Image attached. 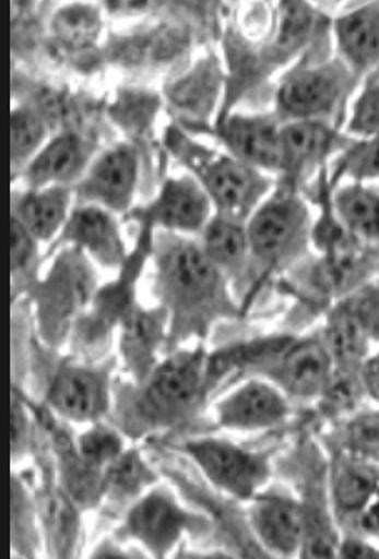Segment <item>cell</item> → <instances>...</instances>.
I'll use <instances>...</instances> for the list:
<instances>
[{
  "label": "cell",
  "mask_w": 379,
  "mask_h": 559,
  "mask_svg": "<svg viewBox=\"0 0 379 559\" xmlns=\"http://www.w3.org/2000/svg\"><path fill=\"white\" fill-rule=\"evenodd\" d=\"M35 425L37 419L28 405L27 396L14 389V396H12V460L14 463L34 451L35 438H37Z\"/></svg>",
  "instance_id": "cell-33"
},
{
  "label": "cell",
  "mask_w": 379,
  "mask_h": 559,
  "mask_svg": "<svg viewBox=\"0 0 379 559\" xmlns=\"http://www.w3.org/2000/svg\"><path fill=\"white\" fill-rule=\"evenodd\" d=\"M185 453L222 493L250 501L272 476L269 454L250 451L220 438H200L185 444Z\"/></svg>",
  "instance_id": "cell-6"
},
{
  "label": "cell",
  "mask_w": 379,
  "mask_h": 559,
  "mask_svg": "<svg viewBox=\"0 0 379 559\" xmlns=\"http://www.w3.org/2000/svg\"><path fill=\"white\" fill-rule=\"evenodd\" d=\"M202 249L213 265L225 276H240L245 273L250 255L247 227L244 222L213 215L202 231Z\"/></svg>",
  "instance_id": "cell-24"
},
{
  "label": "cell",
  "mask_w": 379,
  "mask_h": 559,
  "mask_svg": "<svg viewBox=\"0 0 379 559\" xmlns=\"http://www.w3.org/2000/svg\"><path fill=\"white\" fill-rule=\"evenodd\" d=\"M362 380L363 384H365V390H368L372 396L379 400V357L372 358L369 364L365 365Z\"/></svg>",
  "instance_id": "cell-39"
},
{
  "label": "cell",
  "mask_w": 379,
  "mask_h": 559,
  "mask_svg": "<svg viewBox=\"0 0 379 559\" xmlns=\"http://www.w3.org/2000/svg\"><path fill=\"white\" fill-rule=\"evenodd\" d=\"M310 217L301 199L279 192L264 200L247 222L250 255L258 266L273 270L292 260L307 241Z\"/></svg>",
  "instance_id": "cell-5"
},
{
  "label": "cell",
  "mask_w": 379,
  "mask_h": 559,
  "mask_svg": "<svg viewBox=\"0 0 379 559\" xmlns=\"http://www.w3.org/2000/svg\"><path fill=\"white\" fill-rule=\"evenodd\" d=\"M157 107V98L145 92H126L114 107V112L117 122L122 123L123 129L132 130L140 135L149 129Z\"/></svg>",
  "instance_id": "cell-32"
},
{
  "label": "cell",
  "mask_w": 379,
  "mask_h": 559,
  "mask_svg": "<svg viewBox=\"0 0 379 559\" xmlns=\"http://www.w3.org/2000/svg\"><path fill=\"white\" fill-rule=\"evenodd\" d=\"M218 135L238 160L261 171H283L282 129L269 117H232Z\"/></svg>",
  "instance_id": "cell-20"
},
{
  "label": "cell",
  "mask_w": 379,
  "mask_h": 559,
  "mask_svg": "<svg viewBox=\"0 0 379 559\" xmlns=\"http://www.w3.org/2000/svg\"><path fill=\"white\" fill-rule=\"evenodd\" d=\"M288 415V396L267 378L245 381L215 406L218 427L234 431L279 427Z\"/></svg>",
  "instance_id": "cell-14"
},
{
  "label": "cell",
  "mask_w": 379,
  "mask_h": 559,
  "mask_svg": "<svg viewBox=\"0 0 379 559\" xmlns=\"http://www.w3.org/2000/svg\"><path fill=\"white\" fill-rule=\"evenodd\" d=\"M337 136L320 120H295L282 127L283 171L299 175L305 168L323 160L336 144Z\"/></svg>",
  "instance_id": "cell-23"
},
{
  "label": "cell",
  "mask_w": 379,
  "mask_h": 559,
  "mask_svg": "<svg viewBox=\"0 0 379 559\" xmlns=\"http://www.w3.org/2000/svg\"><path fill=\"white\" fill-rule=\"evenodd\" d=\"M199 523L200 518L185 510L167 489L154 486L129 508L122 533L155 558H165Z\"/></svg>",
  "instance_id": "cell-9"
},
{
  "label": "cell",
  "mask_w": 379,
  "mask_h": 559,
  "mask_svg": "<svg viewBox=\"0 0 379 559\" xmlns=\"http://www.w3.org/2000/svg\"><path fill=\"white\" fill-rule=\"evenodd\" d=\"M120 357L137 384L143 383L158 367L157 354L170 333V319L164 307L146 308L133 304L120 322Z\"/></svg>",
  "instance_id": "cell-17"
},
{
  "label": "cell",
  "mask_w": 379,
  "mask_h": 559,
  "mask_svg": "<svg viewBox=\"0 0 379 559\" xmlns=\"http://www.w3.org/2000/svg\"><path fill=\"white\" fill-rule=\"evenodd\" d=\"M333 371L323 340L307 338L292 340L263 374L288 399L311 400L321 399Z\"/></svg>",
  "instance_id": "cell-13"
},
{
  "label": "cell",
  "mask_w": 379,
  "mask_h": 559,
  "mask_svg": "<svg viewBox=\"0 0 379 559\" xmlns=\"http://www.w3.org/2000/svg\"><path fill=\"white\" fill-rule=\"evenodd\" d=\"M334 214L355 240H379V195L355 183L337 190Z\"/></svg>",
  "instance_id": "cell-26"
},
{
  "label": "cell",
  "mask_w": 379,
  "mask_h": 559,
  "mask_svg": "<svg viewBox=\"0 0 379 559\" xmlns=\"http://www.w3.org/2000/svg\"><path fill=\"white\" fill-rule=\"evenodd\" d=\"M102 25V12L92 4L63 5L52 19L56 39L72 49L92 46L100 37Z\"/></svg>",
  "instance_id": "cell-29"
},
{
  "label": "cell",
  "mask_w": 379,
  "mask_h": 559,
  "mask_svg": "<svg viewBox=\"0 0 379 559\" xmlns=\"http://www.w3.org/2000/svg\"><path fill=\"white\" fill-rule=\"evenodd\" d=\"M157 485V475L137 450H126L104 469V500L117 507H132Z\"/></svg>",
  "instance_id": "cell-25"
},
{
  "label": "cell",
  "mask_w": 379,
  "mask_h": 559,
  "mask_svg": "<svg viewBox=\"0 0 379 559\" xmlns=\"http://www.w3.org/2000/svg\"><path fill=\"white\" fill-rule=\"evenodd\" d=\"M337 46L350 66L365 67L379 62V4L363 5L334 24Z\"/></svg>",
  "instance_id": "cell-22"
},
{
  "label": "cell",
  "mask_w": 379,
  "mask_h": 559,
  "mask_svg": "<svg viewBox=\"0 0 379 559\" xmlns=\"http://www.w3.org/2000/svg\"><path fill=\"white\" fill-rule=\"evenodd\" d=\"M94 157V147L81 133L63 132L54 136L24 168L28 189L63 186L81 182Z\"/></svg>",
  "instance_id": "cell-18"
},
{
  "label": "cell",
  "mask_w": 379,
  "mask_h": 559,
  "mask_svg": "<svg viewBox=\"0 0 379 559\" xmlns=\"http://www.w3.org/2000/svg\"><path fill=\"white\" fill-rule=\"evenodd\" d=\"M330 498L334 518L348 535L379 536V469L371 462L340 451L331 462Z\"/></svg>",
  "instance_id": "cell-7"
},
{
  "label": "cell",
  "mask_w": 379,
  "mask_h": 559,
  "mask_svg": "<svg viewBox=\"0 0 379 559\" xmlns=\"http://www.w3.org/2000/svg\"><path fill=\"white\" fill-rule=\"evenodd\" d=\"M12 276H14V284L17 282H28L32 273H34L35 265H37V259H39V252H37V243L27 228L12 217Z\"/></svg>",
  "instance_id": "cell-34"
},
{
  "label": "cell",
  "mask_w": 379,
  "mask_h": 559,
  "mask_svg": "<svg viewBox=\"0 0 379 559\" xmlns=\"http://www.w3.org/2000/svg\"><path fill=\"white\" fill-rule=\"evenodd\" d=\"M348 74L337 63L293 72L279 92V107L296 120H317L333 112L345 92Z\"/></svg>",
  "instance_id": "cell-16"
},
{
  "label": "cell",
  "mask_w": 379,
  "mask_h": 559,
  "mask_svg": "<svg viewBox=\"0 0 379 559\" xmlns=\"http://www.w3.org/2000/svg\"><path fill=\"white\" fill-rule=\"evenodd\" d=\"M213 203L193 175L171 177L155 200L142 209L130 210L126 221L140 227L162 228L168 234H202L213 218Z\"/></svg>",
  "instance_id": "cell-10"
},
{
  "label": "cell",
  "mask_w": 379,
  "mask_h": 559,
  "mask_svg": "<svg viewBox=\"0 0 379 559\" xmlns=\"http://www.w3.org/2000/svg\"><path fill=\"white\" fill-rule=\"evenodd\" d=\"M75 441L85 462L100 469L107 468L127 450L123 431L104 421L88 425L87 430L82 431Z\"/></svg>",
  "instance_id": "cell-30"
},
{
  "label": "cell",
  "mask_w": 379,
  "mask_h": 559,
  "mask_svg": "<svg viewBox=\"0 0 379 559\" xmlns=\"http://www.w3.org/2000/svg\"><path fill=\"white\" fill-rule=\"evenodd\" d=\"M155 280L162 307L168 311L170 335H202L220 317L235 313L225 275L193 243L177 234L154 238Z\"/></svg>",
  "instance_id": "cell-1"
},
{
  "label": "cell",
  "mask_w": 379,
  "mask_h": 559,
  "mask_svg": "<svg viewBox=\"0 0 379 559\" xmlns=\"http://www.w3.org/2000/svg\"><path fill=\"white\" fill-rule=\"evenodd\" d=\"M341 171L358 182L379 179V135L353 148L341 165Z\"/></svg>",
  "instance_id": "cell-35"
},
{
  "label": "cell",
  "mask_w": 379,
  "mask_h": 559,
  "mask_svg": "<svg viewBox=\"0 0 379 559\" xmlns=\"http://www.w3.org/2000/svg\"><path fill=\"white\" fill-rule=\"evenodd\" d=\"M350 132L358 135H379V85L369 87L356 102Z\"/></svg>",
  "instance_id": "cell-37"
},
{
  "label": "cell",
  "mask_w": 379,
  "mask_h": 559,
  "mask_svg": "<svg viewBox=\"0 0 379 559\" xmlns=\"http://www.w3.org/2000/svg\"><path fill=\"white\" fill-rule=\"evenodd\" d=\"M34 501L47 555L52 558L78 555L82 538L81 513L84 510L50 478L44 479Z\"/></svg>",
  "instance_id": "cell-19"
},
{
  "label": "cell",
  "mask_w": 379,
  "mask_h": 559,
  "mask_svg": "<svg viewBox=\"0 0 379 559\" xmlns=\"http://www.w3.org/2000/svg\"><path fill=\"white\" fill-rule=\"evenodd\" d=\"M212 69H199L197 72H193L190 78L183 79V81L178 82L174 88H171V100L178 105V109H187L193 110L199 107L200 102L209 100L210 94H213V79L210 82V78H212Z\"/></svg>",
  "instance_id": "cell-36"
},
{
  "label": "cell",
  "mask_w": 379,
  "mask_h": 559,
  "mask_svg": "<svg viewBox=\"0 0 379 559\" xmlns=\"http://www.w3.org/2000/svg\"><path fill=\"white\" fill-rule=\"evenodd\" d=\"M111 400L110 370L92 365H62L46 392V406L67 424L102 421L110 413Z\"/></svg>",
  "instance_id": "cell-8"
},
{
  "label": "cell",
  "mask_w": 379,
  "mask_h": 559,
  "mask_svg": "<svg viewBox=\"0 0 379 559\" xmlns=\"http://www.w3.org/2000/svg\"><path fill=\"white\" fill-rule=\"evenodd\" d=\"M366 335L379 340V288L368 287L348 301Z\"/></svg>",
  "instance_id": "cell-38"
},
{
  "label": "cell",
  "mask_w": 379,
  "mask_h": 559,
  "mask_svg": "<svg viewBox=\"0 0 379 559\" xmlns=\"http://www.w3.org/2000/svg\"><path fill=\"white\" fill-rule=\"evenodd\" d=\"M248 503V523L263 549L275 556L301 555L308 533L307 504L272 489H263Z\"/></svg>",
  "instance_id": "cell-12"
},
{
  "label": "cell",
  "mask_w": 379,
  "mask_h": 559,
  "mask_svg": "<svg viewBox=\"0 0 379 559\" xmlns=\"http://www.w3.org/2000/svg\"><path fill=\"white\" fill-rule=\"evenodd\" d=\"M139 183V155L130 145H116L92 162L73 192L79 205H97L111 214H129Z\"/></svg>",
  "instance_id": "cell-11"
},
{
  "label": "cell",
  "mask_w": 379,
  "mask_h": 559,
  "mask_svg": "<svg viewBox=\"0 0 379 559\" xmlns=\"http://www.w3.org/2000/svg\"><path fill=\"white\" fill-rule=\"evenodd\" d=\"M72 187L52 186L28 189L14 202L12 217L17 218L37 241L59 238L72 214Z\"/></svg>",
  "instance_id": "cell-21"
},
{
  "label": "cell",
  "mask_w": 379,
  "mask_h": 559,
  "mask_svg": "<svg viewBox=\"0 0 379 559\" xmlns=\"http://www.w3.org/2000/svg\"><path fill=\"white\" fill-rule=\"evenodd\" d=\"M49 120L32 105H22L12 112L11 147L14 168L27 167L43 151L49 135Z\"/></svg>",
  "instance_id": "cell-28"
},
{
  "label": "cell",
  "mask_w": 379,
  "mask_h": 559,
  "mask_svg": "<svg viewBox=\"0 0 379 559\" xmlns=\"http://www.w3.org/2000/svg\"><path fill=\"white\" fill-rule=\"evenodd\" d=\"M366 335L348 301L331 311L323 343L333 358L334 367L356 368L366 352Z\"/></svg>",
  "instance_id": "cell-27"
},
{
  "label": "cell",
  "mask_w": 379,
  "mask_h": 559,
  "mask_svg": "<svg viewBox=\"0 0 379 559\" xmlns=\"http://www.w3.org/2000/svg\"><path fill=\"white\" fill-rule=\"evenodd\" d=\"M59 241L81 250L102 269L120 272L130 257L116 214L97 205L75 206Z\"/></svg>",
  "instance_id": "cell-15"
},
{
  "label": "cell",
  "mask_w": 379,
  "mask_h": 559,
  "mask_svg": "<svg viewBox=\"0 0 379 559\" xmlns=\"http://www.w3.org/2000/svg\"><path fill=\"white\" fill-rule=\"evenodd\" d=\"M341 451L356 459L379 460V412L353 416L341 433Z\"/></svg>",
  "instance_id": "cell-31"
},
{
  "label": "cell",
  "mask_w": 379,
  "mask_h": 559,
  "mask_svg": "<svg viewBox=\"0 0 379 559\" xmlns=\"http://www.w3.org/2000/svg\"><path fill=\"white\" fill-rule=\"evenodd\" d=\"M170 148L192 168L193 177L212 200L216 215L245 224L270 192L272 180L234 155L199 147L180 132H171Z\"/></svg>",
  "instance_id": "cell-3"
},
{
  "label": "cell",
  "mask_w": 379,
  "mask_h": 559,
  "mask_svg": "<svg viewBox=\"0 0 379 559\" xmlns=\"http://www.w3.org/2000/svg\"><path fill=\"white\" fill-rule=\"evenodd\" d=\"M97 290L92 260L75 247L62 250L46 278L32 287L35 317L46 343L57 346L69 338Z\"/></svg>",
  "instance_id": "cell-4"
},
{
  "label": "cell",
  "mask_w": 379,
  "mask_h": 559,
  "mask_svg": "<svg viewBox=\"0 0 379 559\" xmlns=\"http://www.w3.org/2000/svg\"><path fill=\"white\" fill-rule=\"evenodd\" d=\"M206 357L200 346L181 349L158 364L154 373L129 396L132 402L119 413L120 430L130 437L178 427L196 415L205 396Z\"/></svg>",
  "instance_id": "cell-2"
}]
</instances>
